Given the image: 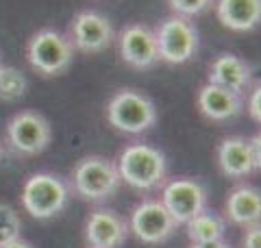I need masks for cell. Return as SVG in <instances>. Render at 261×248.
<instances>
[{
  "label": "cell",
  "mask_w": 261,
  "mask_h": 248,
  "mask_svg": "<svg viewBox=\"0 0 261 248\" xmlns=\"http://www.w3.org/2000/svg\"><path fill=\"white\" fill-rule=\"evenodd\" d=\"M120 181L137 192H152L168 181V157L157 146L137 142L122 148L118 157Z\"/></svg>",
  "instance_id": "6da1fadb"
},
{
  "label": "cell",
  "mask_w": 261,
  "mask_h": 248,
  "mask_svg": "<svg viewBox=\"0 0 261 248\" xmlns=\"http://www.w3.org/2000/svg\"><path fill=\"white\" fill-rule=\"evenodd\" d=\"M111 129L126 135H142L157 124V107L140 89H118L105 107Z\"/></svg>",
  "instance_id": "7a4b0ae2"
},
{
  "label": "cell",
  "mask_w": 261,
  "mask_h": 248,
  "mask_svg": "<svg viewBox=\"0 0 261 248\" xmlns=\"http://www.w3.org/2000/svg\"><path fill=\"white\" fill-rule=\"evenodd\" d=\"M70 183L79 198L87 203H102L118 192L122 181L116 161L102 155H87L72 168Z\"/></svg>",
  "instance_id": "3957f363"
},
{
  "label": "cell",
  "mask_w": 261,
  "mask_h": 248,
  "mask_svg": "<svg viewBox=\"0 0 261 248\" xmlns=\"http://www.w3.org/2000/svg\"><path fill=\"white\" fill-rule=\"evenodd\" d=\"M74 46L70 37L57 29H42L27 41V61L39 77L53 79L70 70L74 61Z\"/></svg>",
  "instance_id": "277c9868"
},
{
  "label": "cell",
  "mask_w": 261,
  "mask_h": 248,
  "mask_svg": "<svg viewBox=\"0 0 261 248\" xmlns=\"http://www.w3.org/2000/svg\"><path fill=\"white\" fill-rule=\"evenodd\" d=\"M20 201L24 211L35 220H53L68 207L70 187L53 172H35L22 185Z\"/></svg>",
  "instance_id": "5b68a950"
},
{
  "label": "cell",
  "mask_w": 261,
  "mask_h": 248,
  "mask_svg": "<svg viewBox=\"0 0 261 248\" xmlns=\"http://www.w3.org/2000/svg\"><path fill=\"white\" fill-rule=\"evenodd\" d=\"M157 37V51L159 61H166L170 65H183L192 61L200 51V33L190 18L181 15H170L161 20L154 29Z\"/></svg>",
  "instance_id": "8992f818"
},
{
  "label": "cell",
  "mask_w": 261,
  "mask_h": 248,
  "mask_svg": "<svg viewBox=\"0 0 261 248\" xmlns=\"http://www.w3.org/2000/svg\"><path fill=\"white\" fill-rule=\"evenodd\" d=\"M53 139V127L48 118L39 111L24 109L18 111L7 122L5 129V148L20 157L42 155Z\"/></svg>",
  "instance_id": "52a82bcc"
},
{
  "label": "cell",
  "mask_w": 261,
  "mask_h": 248,
  "mask_svg": "<svg viewBox=\"0 0 261 248\" xmlns=\"http://www.w3.org/2000/svg\"><path fill=\"white\" fill-rule=\"evenodd\" d=\"M216 163L226 179L244 181L259 172L261 153H259V135H228L218 144Z\"/></svg>",
  "instance_id": "ba28073f"
},
{
  "label": "cell",
  "mask_w": 261,
  "mask_h": 248,
  "mask_svg": "<svg viewBox=\"0 0 261 248\" xmlns=\"http://www.w3.org/2000/svg\"><path fill=\"white\" fill-rule=\"evenodd\" d=\"M176 229L178 222L170 216L163 203L154 201V198H146L140 205H135L128 218V231L133 233V237L150 246L166 244L176 233Z\"/></svg>",
  "instance_id": "9c48e42d"
},
{
  "label": "cell",
  "mask_w": 261,
  "mask_h": 248,
  "mask_svg": "<svg viewBox=\"0 0 261 248\" xmlns=\"http://www.w3.org/2000/svg\"><path fill=\"white\" fill-rule=\"evenodd\" d=\"M70 41L74 51L83 55L105 53L116 41V29L107 15L85 9L79 11L70 22Z\"/></svg>",
  "instance_id": "30bf717a"
},
{
  "label": "cell",
  "mask_w": 261,
  "mask_h": 248,
  "mask_svg": "<svg viewBox=\"0 0 261 248\" xmlns=\"http://www.w3.org/2000/svg\"><path fill=\"white\" fill-rule=\"evenodd\" d=\"M118 55L128 68L133 70H150L159 63L157 37L154 29L142 22H130L116 35Z\"/></svg>",
  "instance_id": "8fae6325"
},
{
  "label": "cell",
  "mask_w": 261,
  "mask_h": 248,
  "mask_svg": "<svg viewBox=\"0 0 261 248\" xmlns=\"http://www.w3.org/2000/svg\"><path fill=\"white\" fill-rule=\"evenodd\" d=\"M159 201L181 227L207 209V189L194 179H172L161 187Z\"/></svg>",
  "instance_id": "7c38bea8"
},
{
  "label": "cell",
  "mask_w": 261,
  "mask_h": 248,
  "mask_svg": "<svg viewBox=\"0 0 261 248\" xmlns=\"http://www.w3.org/2000/svg\"><path fill=\"white\" fill-rule=\"evenodd\" d=\"M83 235L89 248H120L128 239V220L113 209H94L85 218Z\"/></svg>",
  "instance_id": "4fadbf2b"
},
{
  "label": "cell",
  "mask_w": 261,
  "mask_h": 248,
  "mask_svg": "<svg viewBox=\"0 0 261 248\" xmlns=\"http://www.w3.org/2000/svg\"><path fill=\"white\" fill-rule=\"evenodd\" d=\"M196 107L202 118L211 122H231L240 118L244 111V94L231 92L214 83H207L198 89L196 96Z\"/></svg>",
  "instance_id": "5bb4252c"
},
{
  "label": "cell",
  "mask_w": 261,
  "mask_h": 248,
  "mask_svg": "<svg viewBox=\"0 0 261 248\" xmlns=\"http://www.w3.org/2000/svg\"><path fill=\"white\" fill-rule=\"evenodd\" d=\"M252 63L235 53H220L214 61L209 63L207 79L214 85H220L231 92L244 94L252 85Z\"/></svg>",
  "instance_id": "9a60e30c"
},
{
  "label": "cell",
  "mask_w": 261,
  "mask_h": 248,
  "mask_svg": "<svg viewBox=\"0 0 261 248\" xmlns=\"http://www.w3.org/2000/svg\"><path fill=\"white\" fill-rule=\"evenodd\" d=\"M224 213L226 220L235 227H252L259 225L261 218V194L257 187H252L248 183L235 185L226 196L224 203Z\"/></svg>",
  "instance_id": "2e32d148"
},
{
  "label": "cell",
  "mask_w": 261,
  "mask_h": 248,
  "mask_svg": "<svg viewBox=\"0 0 261 248\" xmlns=\"http://www.w3.org/2000/svg\"><path fill=\"white\" fill-rule=\"evenodd\" d=\"M218 22L233 33H250L261 20V0H216Z\"/></svg>",
  "instance_id": "e0dca14e"
},
{
  "label": "cell",
  "mask_w": 261,
  "mask_h": 248,
  "mask_svg": "<svg viewBox=\"0 0 261 248\" xmlns=\"http://www.w3.org/2000/svg\"><path fill=\"white\" fill-rule=\"evenodd\" d=\"M185 231L192 244H205V242H216V239H224L226 233V222L224 218L216 211H200L198 216L185 222Z\"/></svg>",
  "instance_id": "ac0fdd59"
},
{
  "label": "cell",
  "mask_w": 261,
  "mask_h": 248,
  "mask_svg": "<svg viewBox=\"0 0 261 248\" xmlns=\"http://www.w3.org/2000/svg\"><path fill=\"white\" fill-rule=\"evenodd\" d=\"M29 92V79L20 68L0 65V103H18Z\"/></svg>",
  "instance_id": "d6986e66"
},
{
  "label": "cell",
  "mask_w": 261,
  "mask_h": 248,
  "mask_svg": "<svg viewBox=\"0 0 261 248\" xmlns=\"http://www.w3.org/2000/svg\"><path fill=\"white\" fill-rule=\"evenodd\" d=\"M22 233V220L11 205L0 203V248L18 239Z\"/></svg>",
  "instance_id": "ffe728a7"
},
{
  "label": "cell",
  "mask_w": 261,
  "mask_h": 248,
  "mask_svg": "<svg viewBox=\"0 0 261 248\" xmlns=\"http://www.w3.org/2000/svg\"><path fill=\"white\" fill-rule=\"evenodd\" d=\"M216 0H168L170 9L174 11V15L181 18H198V15L207 13L209 9H214Z\"/></svg>",
  "instance_id": "44dd1931"
},
{
  "label": "cell",
  "mask_w": 261,
  "mask_h": 248,
  "mask_svg": "<svg viewBox=\"0 0 261 248\" xmlns=\"http://www.w3.org/2000/svg\"><path fill=\"white\" fill-rule=\"evenodd\" d=\"M261 89H259V83L255 81V89H252V94L248 98V105H246V109H248V115L252 120H255L257 124L261 122Z\"/></svg>",
  "instance_id": "7402d4cb"
},
{
  "label": "cell",
  "mask_w": 261,
  "mask_h": 248,
  "mask_svg": "<svg viewBox=\"0 0 261 248\" xmlns=\"http://www.w3.org/2000/svg\"><path fill=\"white\" fill-rule=\"evenodd\" d=\"M242 248H261V229L259 225H252L244 229Z\"/></svg>",
  "instance_id": "603a6c76"
},
{
  "label": "cell",
  "mask_w": 261,
  "mask_h": 248,
  "mask_svg": "<svg viewBox=\"0 0 261 248\" xmlns=\"http://www.w3.org/2000/svg\"><path fill=\"white\" fill-rule=\"evenodd\" d=\"M190 248H231V244L224 239H216V242H205V244H192Z\"/></svg>",
  "instance_id": "cb8c5ba5"
},
{
  "label": "cell",
  "mask_w": 261,
  "mask_h": 248,
  "mask_svg": "<svg viewBox=\"0 0 261 248\" xmlns=\"http://www.w3.org/2000/svg\"><path fill=\"white\" fill-rule=\"evenodd\" d=\"M3 248H35L31 242H27V239H22V237H18V239H13V242H9V244H5Z\"/></svg>",
  "instance_id": "d4e9b609"
},
{
  "label": "cell",
  "mask_w": 261,
  "mask_h": 248,
  "mask_svg": "<svg viewBox=\"0 0 261 248\" xmlns=\"http://www.w3.org/2000/svg\"><path fill=\"white\" fill-rule=\"evenodd\" d=\"M3 157H5V142H0V161H3Z\"/></svg>",
  "instance_id": "484cf974"
},
{
  "label": "cell",
  "mask_w": 261,
  "mask_h": 248,
  "mask_svg": "<svg viewBox=\"0 0 261 248\" xmlns=\"http://www.w3.org/2000/svg\"><path fill=\"white\" fill-rule=\"evenodd\" d=\"M0 65H3V61H0Z\"/></svg>",
  "instance_id": "4316f807"
}]
</instances>
